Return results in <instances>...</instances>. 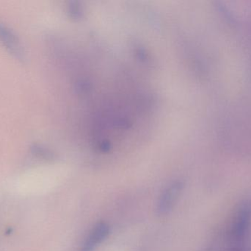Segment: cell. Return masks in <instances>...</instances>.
I'll use <instances>...</instances> for the list:
<instances>
[{"label":"cell","mask_w":251,"mask_h":251,"mask_svg":"<svg viewBox=\"0 0 251 251\" xmlns=\"http://www.w3.org/2000/svg\"><path fill=\"white\" fill-rule=\"evenodd\" d=\"M182 190V183L181 181H174L163 190L159 197L156 206V212L158 215L162 216L171 212Z\"/></svg>","instance_id":"2"},{"label":"cell","mask_w":251,"mask_h":251,"mask_svg":"<svg viewBox=\"0 0 251 251\" xmlns=\"http://www.w3.org/2000/svg\"><path fill=\"white\" fill-rule=\"evenodd\" d=\"M110 234V226L105 222H100L94 225L79 251H94L106 240Z\"/></svg>","instance_id":"4"},{"label":"cell","mask_w":251,"mask_h":251,"mask_svg":"<svg viewBox=\"0 0 251 251\" xmlns=\"http://www.w3.org/2000/svg\"><path fill=\"white\" fill-rule=\"evenodd\" d=\"M251 224V200L241 203L228 230L230 244H243Z\"/></svg>","instance_id":"1"},{"label":"cell","mask_w":251,"mask_h":251,"mask_svg":"<svg viewBox=\"0 0 251 251\" xmlns=\"http://www.w3.org/2000/svg\"><path fill=\"white\" fill-rule=\"evenodd\" d=\"M0 41L7 51L21 61L25 60V53L16 34L4 24L0 22Z\"/></svg>","instance_id":"3"},{"label":"cell","mask_w":251,"mask_h":251,"mask_svg":"<svg viewBox=\"0 0 251 251\" xmlns=\"http://www.w3.org/2000/svg\"><path fill=\"white\" fill-rule=\"evenodd\" d=\"M224 251H246V249L245 248L244 243L243 244H230L229 247L227 248Z\"/></svg>","instance_id":"5"}]
</instances>
